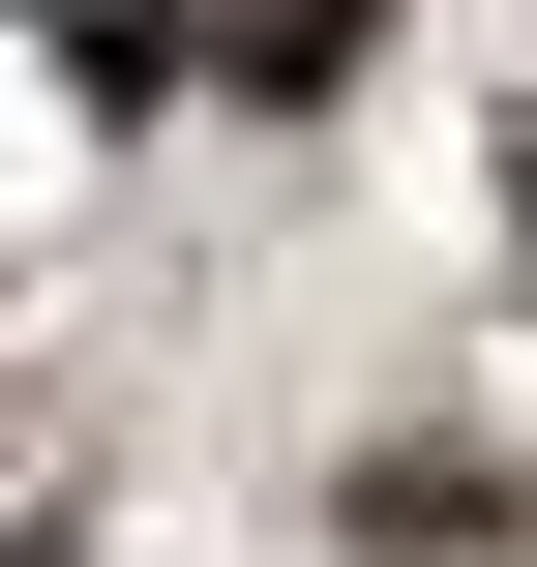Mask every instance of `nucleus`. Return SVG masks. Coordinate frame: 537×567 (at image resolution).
Here are the masks:
<instances>
[{"mask_svg": "<svg viewBox=\"0 0 537 567\" xmlns=\"http://www.w3.org/2000/svg\"><path fill=\"white\" fill-rule=\"evenodd\" d=\"M359 60V0H239V90H329Z\"/></svg>", "mask_w": 537, "mask_h": 567, "instance_id": "nucleus-1", "label": "nucleus"}]
</instances>
